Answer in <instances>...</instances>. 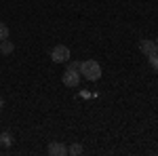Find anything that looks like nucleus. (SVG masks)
Here are the masks:
<instances>
[{
	"label": "nucleus",
	"mask_w": 158,
	"mask_h": 156,
	"mask_svg": "<svg viewBox=\"0 0 158 156\" xmlns=\"http://www.w3.org/2000/svg\"><path fill=\"white\" fill-rule=\"evenodd\" d=\"M68 154H72V156L82 154V145H80V144H72L70 148H68Z\"/></svg>",
	"instance_id": "obj_8"
},
{
	"label": "nucleus",
	"mask_w": 158,
	"mask_h": 156,
	"mask_svg": "<svg viewBox=\"0 0 158 156\" xmlns=\"http://www.w3.org/2000/svg\"><path fill=\"white\" fill-rule=\"evenodd\" d=\"M154 42H156V44H158V38H156V40H154Z\"/></svg>",
	"instance_id": "obj_13"
},
{
	"label": "nucleus",
	"mask_w": 158,
	"mask_h": 156,
	"mask_svg": "<svg viewBox=\"0 0 158 156\" xmlns=\"http://www.w3.org/2000/svg\"><path fill=\"white\" fill-rule=\"evenodd\" d=\"M70 48L65 47V44H57V47L51 51V59L55 61V63H65V61H70Z\"/></svg>",
	"instance_id": "obj_2"
},
{
	"label": "nucleus",
	"mask_w": 158,
	"mask_h": 156,
	"mask_svg": "<svg viewBox=\"0 0 158 156\" xmlns=\"http://www.w3.org/2000/svg\"><path fill=\"white\" fill-rule=\"evenodd\" d=\"M139 48H141V53H143L146 57H154V55L158 53V44L154 42V40H148V38L139 42Z\"/></svg>",
	"instance_id": "obj_4"
},
{
	"label": "nucleus",
	"mask_w": 158,
	"mask_h": 156,
	"mask_svg": "<svg viewBox=\"0 0 158 156\" xmlns=\"http://www.w3.org/2000/svg\"><path fill=\"white\" fill-rule=\"evenodd\" d=\"M47 152L51 156H65L68 154V145L61 144V141H51L49 148H47Z\"/></svg>",
	"instance_id": "obj_5"
},
{
	"label": "nucleus",
	"mask_w": 158,
	"mask_h": 156,
	"mask_svg": "<svg viewBox=\"0 0 158 156\" xmlns=\"http://www.w3.org/2000/svg\"><path fill=\"white\" fill-rule=\"evenodd\" d=\"M0 144L4 145V148H9V145L13 144V135L9 131H2V133H0Z\"/></svg>",
	"instance_id": "obj_7"
},
{
	"label": "nucleus",
	"mask_w": 158,
	"mask_h": 156,
	"mask_svg": "<svg viewBox=\"0 0 158 156\" xmlns=\"http://www.w3.org/2000/svg\"><path fill=\"white\" fill-rule=\"evenodd\" d=\"M68 70H74V72H80V63H78V61H70Z\"/></svg>",
	"instance_id": "obj_10"
},
{
	"label": "nucleus",
	"mask_w": 158,
	"mask_h": 156,
	"mask_svg": "<svg viewBox=\"0 0 158 156\" xmlns=\"http://www.w3.org/2000/svg\"><path fill=\"white\" fill-rule=\"evenodd\" d=\"M80 76H85L86 80H99L101 78V65L95 59H86L80 63Z\"/></svg>",
	"instance_id": "obj_1"
},
{
	"label": "nucleus",
	"mask_w": 158,
	"mask_h": 156,
	"mask_svg": "<svg viewBox=\"0 0 158 156\" xmlns=\"http://www.w3.org/2000/svg\"><path fill=\"white\" fill-rule=\"evenodd\" d=\"M2 106H4V99H2V97H0V108H2Z\"/></svg>",
	"instance_id": "obj_12"
},
{
	"label": "nucleus",
	"mask_w": 158,
	"mask_h": 156,
	"mask_svg": "<svg viewBox=\"0 0 158 156\" xmlns=\"http://www.w3.org/2000/svg\"><path fill=\"white\" fill-rule=\"evenodd\" d=\"M13 51H15V47H13V42L6 38V40H0V53L2 55H11Z\"/></svg>",
	"instance_id": "obj_6"
},
{
	"label": "nucleus",
	"mask_w": 158,
	"mask_h": 156,
	"mask_svg": "<svg viewBox=\"0 0 158 156\" xmlns=\"http://www.w3.org/2000/svg\"><path fill=\"white\" fill-rule=\"evenodd\" d=\"M148 59H150V63H152V68L158 70V57H156V55H154V57H148Z\"/></svg>",
	"instance_id": "obj_11"
},
{
	"label": "nucleus",
	"mask_w": 158,
	"mask_h": 156,
	"mask_svg": "<svg viewBox=\"0 0 158 156\" xmlns=\"http://www.w3.org/2000/svg\"><path fill=\"white\" fill-rule=\"evenodd\" d=\"M61 82L70 89H76L80 84V72H74V70H65L63 76H61Z\"/></svg>",
	"instance_id": "obj_3"
},
{
	"label": "nucleus",
	"mask_w": 158,
	"mask_h": 156,
	"mask_svg": "<svg viewBox=\"0 0 158 156\" xmlns=\"http://www.w3.org/2000/svg\"><path fill=\"white\" fill-rule=\"evenodd\" d=\"M6 38H9V25L0 23V40H6Z\"/></svg>",
	"instance_id": "obj_9"
},
{
	"label": "nucleus",
	"mask_w": 158,
	"mask_h": 156,
	"mask_svg": "<svg viewBox=\"0 0 158 156\" xmlns=\"http://www.w3.org/2000/svg\"><path fill=\"white\" fill-rule=\"evenodd\" d=\"M156 57H158V53H156Z\"/></svg>",
	"instance_id": "obj_14"
}]
</instances>
